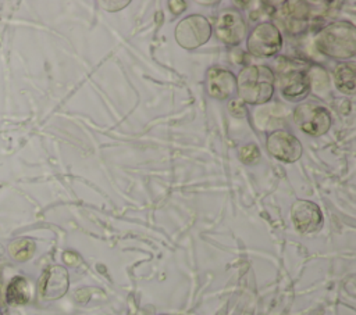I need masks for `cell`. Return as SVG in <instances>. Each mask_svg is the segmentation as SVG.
I'll use <instances>...</instances> for the list:
<instances>
[{"instance_id":"cell-2","label":"cell","mask_w":356,"mask_h":315,"mask_svg":"<svg viewBox=\"0 0 356 315\" xmlns=\"http://www.w3.org/2000/svg\"><path fill=\"white\" fill-rule=\"evenodd\" d=\"M316 47L334 58H350L356 53V28L349 21H337L316 36Z\"/></svg>"},{"instance_id":"cell-9","label":"cell","mask_w":356,"mask_h":315,"mask_svg":"<svg viewBox=\"0 0 356 315\" xmlns=\"http://www.w3.org/2000/svg\"><path fill=\"white\" fill-rule=\"evenodd\" d=\"M291 218L300 233H312L323 223L320 207L309 200H298L292 204Z\"/></svg>"},{"instance_id":"cell-7","label":"cell","mask_w":356,"mask_h":315,"mask_svg":"<svg viewBox=\"0 0 356 315\" xmlns=\"http://www.w3.org/2000/svg\"><path fill=\"white\" fill-rule=\"evenodd\" d=\"M267 151L282 162H295L300 158L303 147L298 137L286 130H274L267 136Z\"/></svg>"},{"instance_id":"cell-14","label":"cell","mask_w":356,"mask_h":315,"mask_svg":"<svg viewBox=\"0 0 356 315\" xmlns=\"http://www.w3.org/2000/svg\"><path fill=\"white\" fill-rule=\"evenodd\" d=\"M35 248H36V244L32 239H28V237H22V239H17L14 241H11L8 244V253L10 255L17 259V261H26L29 259L33 253H35Z\"/></svg>"},{"instance_id":"cell-3","label":"cell","mask_w":356,"mask_h":315,"mask_svg":"<svg viewBox=\"0 0 356 315\" xmlns=\"http://www.w3.org/2000/svg\"><path fill=\"white\" fill-rule=\"evenodd\" d=\"M211 36V25L203 15L192 14L181 19L175 28V39L179 46L193 50L204 44Z\"/></svg>"},{"instance_id":"cell-19","label":"cell","mask_w":356,"mask_h":315,"mask_svg":"<svg viewBox=\"0 0 356 315\" xmlns=\"http://www.w3.org/2000/svg\"><path fill=\"white\" fill-rule=\"evenodd\" d=\"M168 7L174 14H181L186 8V1H168Z\"/></svg>"},{"instance_id":"cell-1","label":"cell","mask_w":356,"mask_h":315,"mask_svg":"<svg viewBox=\"0 0 356 315\" xmlns=\"http://www.w3.org/2000/svg\"><path fill=\"white\" fill-rule=\"evenodd\" d=\"M274 82V72L267 65H248L236 78L239 99L248 104H263L271 99Z\"/></svg>"},{"instance_id":"cell-4","label":"cell","mask_w":356,"mask_h":315,"mask_svg":"<svg viewBox=\"0 0 356 315\" xmlns=\"http://www.w3.org/2000/svg\"><path fill=\"white\" fill-rule=\"evenodd\" d=\"M282 47V37L275 25L261 22L248 36V50L259 57H271Z\"/></svg>"},{"instance_id":"cell-20","label":"cell","mask_w":356,"mask_h":315,"mask_svg":"<svg viewBox=\"0 0 356 315\" xmlns=\"http://www.w3.org/2000/svg\"><path fill=\"white\" fill-rule=\"evenodd\" d=\"M64 261L71 264V265H74V264L78 262V257L75 254H72V253H65L64 254Z\"/></svg>"},{"instance_id":"cell-11","label":"cell","mask_w":356,"mask_h":315,"mask_svg":"<svg viewBox=\"0 0 356 315\" xmlns=\"http://www.w3.org/2000/svg\"><path fill=\"white\" fill-rule=\"evenodd\" d=\"M282 96L289 101H300L310 93V78L305 71H291L282 76Z\"/></svg>"},{"instance_id":"cell-6","label":"cell","mask_w":356,"mask_h":315,"mask_svg":"<svg viewBox=\"0 0 356 315\" xmlns=\"http://www.w3.org/2000/svg\"><path fill=\"white\" fill-rule=\"evenodd\" d=\"M214 32L220 42L228 46L239 44L246 32V24L242 14L235 8L224 10L216 19Z\"/></svg>"},{"instance_id":"cell-12","label":"cell","mask_w":356,"mask_h":315,"mask_svg":"<svg viewBox=\"0 0 356 315\" xmlns=\"http://www.w3.org/2000/svg\"><path fill=\"white\" fill-rule=\"evenodd\" d=\"M355 75L356 67L353 62H341L334 69V80L338 90L343 94H353L356 85H355Z\"/></svg>"},{"instance_id":"cell-8","label":"cell","mask_w":356,"mask_h":315,"mask_svg":"<svg viewBox=\"0 0 356 315\" xmlns=\"http://www.w3.org/2000/svg\"><path fill=\"white\" fill-rule=\"evenodd\" d=\"M68 286L67 269L60 265H51L43 271L38 283V291L44 300H57L67 293Z\"/></svg>"},{"instance_id":"cell-13","label":"cell","mask_w":356,"mask_h":315,"mask_svg":"<svg viewBox=\"0 0 356 315\" xmlns=\"http://www.w3.org/2000/svg\"><path fill=\"white\" fill-rule=\"evenodd\" d=\"M31 298L29 283L22 276H15L10 280L6 290V301L10 305H22L26 304Z\"/></svg>"},{"instance_id":"cell-5","label":"cell","mask_w":356,"mask_h":315,"mask_svg":"<svg viewBox=\"0 0 356 315\" xmlns=\"http://www.w3.org/2000/svg\"><path fill=\"white\" fill-rule=\"evenodd\" d=\"M293 119L305 133L312 136H321L331 126V115L327 108L307 103L295 108Z\"/></svg>"},{"instance_id":"cell-16","label":"cell","mask_w":356,"mask_h":315,"mask_svg":"<svg viewBox=\"0 0 356 315\" xmlns=\"http://www.w3.org/2000/svg\"><path fill=\"white\" fill-rule=\"evenodd\" d=\"M239 160L243 164H246V165L256 164L260 160V150H259V147L256 144H253V143L241 147V150H239Z\"/></svg>"},{"instance_id":"cell-10","label":"cell","mask_w":356,"mask_h":315,"mask_svg":"<svg viewBox=\"0 0 356 315\" xmlns=\"http://www.w3.org/2000/svg\"><path fill=\"white\" fill-rule=\"evenodd\" d=\"M206 87L213 99L225 100L232 96L236 89V78L228 69L213 67L207 71Z\"/></svg>"},{"instance_id":"cell-18","label":"cell","mask_w":356,"mask_h":315,"mask_svg":"<svg viewBox=\"0 0 356 315\" xmlns=\"http://www.w3.org/2000/svg\"><path fill=\"white\" fill-rule=\"evenodd\" d=\"M99 4L104 10H107V11H118V10L124 8L125 6H128L129 0H124V1H100Z\"/></svg>"},{"instance_id":"cell-17","label":"cell","mask_w":356,"mask_h":315,"mask_svg":"<svg viewBox=\"0 0 356 315\" xmlns=\"http://www.w3.org/2000/svg\"><path fill=\"white\" fill-rule=\"evenodd\" d=\"M228 111L234 115V117H243L246 115V108H245V104L242 100H232L229 104H228Z\"/></svg>"},{"instance_id":"cell-15","label":"cell","mask_w":356,"mask_h":315,"mask_svg":"<svg viewBox=\"0 0 356 315\" xmlns=\"http://www.w3.org/2000/svg\"><path fill=\"white\" fill-rule=\"evenodd\" d=\"M284 12L293 19H306L310 14V8L305 1H286L284 3Z\"/></svg>"}]
</instances>
